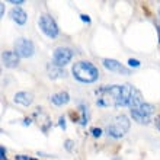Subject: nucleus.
<instances>
[{"mask_svg": "<svg viewBox=\"0 0 160 160\" xmlns=\"http://www.w3.org/2000/svg\"><path fill=\"white\" fill-rule=\"evenodd\" d=\"M74 79L82 83H93L99 79V70L90 61H77L72 68Z\"/></svg>", "mask_w": 160, "mask_h": 160, "instance_id": "obj_1", "label": "nucleus"}, {"mask_svg": "<svg viewBox=\"0 0 160 160\" xmlns=\"http://www.w3.org/2000/svg\"><path fill=\"white\" fill-rule=\"evenodd\" d=\"M130 130V121L127 118L125 115H119L115 118V121L112 124L106 127V134L111 135V137H114V138H121L124 135L128 132Z\"/></svg>", "mask_w": 160, "mask_h": 160, "instance_id": "obj_2", "label": "nucleus"}, {"mask_svg": "<svg viewBox=\"0 0 160 160\" xmlns=\"http://www.w3.org/2000/svg\"><path fill=\"white\" fill-rule=\"evenodd\" d=\"M38 25H39V28H41V31L48 37V38H57V37H58V32H60L58 26H57L55 21L51 16L42 15V16L39 18Z\"/></svg>", "mask_w": 160, "mask_h": 160, "instance_id": "obj_3", "label": "nucleus"}, {"mask_svg": "<svg viewBox=\"0 0 160 160\" xmlns=\"http://www.w3.org/2000/svg\"><path fill=\"white\" fill-rule=\"evenodd\" d=\"M15 52L22 58H29L35 52L34 42L26 38H19L15 42Z\"/></svg>", "mask_w": 160, "mask_h": 160, "instance_id": "obj_4", "label": "nucleus"}, {"mask_svg": "<svg viewBox=\"0 0 160 160\" xmlns=\"http://www.w3.org/2000/svg\"><path fill=\"white\" fill-rule=\"evenodd\" d=\"M73 58V51L67 47H58L52 54V63L58 67H63L66 64H68Z\"/></svg>", "mask_w": 160, "mask_h": 160, "instance_id": "obj_5", "label": "nucleus"}, {"mask_svg": "<svg viewBox=\"0 0 160 160\" xmlns=\"http://www.w3.org/2000/svg\"><path fill=\"white\" fill-rule=\"evenodd\" d=\"M102 64H103V67H105L106 70H109V72H117V73H119V74H125V76L131 74L130 68H127L125 66H122L119 61H117V60H114V58H103L102 60Z\"/></svg>", "mask_w": 160, "mask_h": 160, "instance_id": "obj_6", "label": "nucleus"}, {"mask_svg": "<svg viewBox=\"0 0 160 160\" xmlns=\"http://www.w3.org/2000/svg\"><path fill=\"white\" fill-rule=\"evenodd\" d=\"M132 90H134L132 86H130V84H122L121 93H119L118 99L115 101V106L119 108V106H128L130 105V99H131V95H132Z\"/></svg>", "mask_w": 160, "mask_h": 160, "instance_id": "obj_7", "label": "nucleus"}, {"mask_svg": "<svg viewBox=\"0 0 160 160\" xmlns=\"http://www.w3.org/2000/svg\"><path fill=\"white\" fill-rule=\"evenodd\" d=\"M2 58H3V63L6 67L13 68V67H18L21 57H19L15 51H4L3 54H2Z\"/></svg>", "mask_w": 160, "mask_h": 160, "instance_id": "obj_8", "label": "nucleus"}, {"mask_svg": "<svg viewBox=\"0 0 160 160\" xmlns=\"http://www.w3.org/2000/svg\"><path fill=\"white\" fill-rule=\"evenodd\" d=\"M13 101L19 103V105H23V106H29L32 102H34V95L29 92H18L15 95V99Z\"/></svg>", "mask_w": 160, "mask_h": 160, "instance_id": "obj_9", "label": "nucleus"}, {"mask_svg": "<svg viewBox=\"0 0 160 160\" xmlns=\"http://www.w3.org/2000/svg\"><path fill=\"white\" fill-rule=\"evenodd\" d=\"M10 18L16 22L18 25H25L26 19H28L26 12H25V10H22L21 8H13L12 10H10Z\"/></svg>", "mask_w": 160, "mask_h": 160, "instance_id": "obj_10", "label": "nucleus"}, {"mask_svg": "<svg viewBox=\"0 0 160 160\" xmlns=\"http://www.w3.org/2000/svg\"><path fill=\"white\" fill-rule=\"evenodd\" d=\"M47 72H48V77H50L51 80H55V79H60V77L66 76V72H64L61 67L55 66L54 63H50L47 66Z\"/></svg>", "mask_w": 160, "mask_h": 160, "instance_id": "obj_11", "label": "nucleus"}, {"mask_svg": "<svg viewBox=\"0 0 160 160\" xmlns=\"http://www.w3.org/2000/svg\"><path fill=\"white\" fill-rule=\"evenodd\" d=\"M51 102L57 106H63L70 102V95H68L67 92H58L51 96Z\"/></svg>", "mask_w": 160, "mask_h": 160, "instance_id": "obj_12", "label": "nucleus"}, {"mask_svg": "<svg viewBox=\"0 0 160 160\" xmlns=\"http://www.w3.org/2000/svg\"><path fill=\"white\" fill-rule=\"evenodd\" d=\"M143 98H141V93L137 90V89H134L132 90V95H131V99H130V109H138L140 106L143 105Z\"/></svg>", "mask_w": 160, "mask_h": 160, "instance_id": "obj_13", "label": "nucleus"}, {"mask_svg": "<svg viewBox=\"0 0 160 160\" xmlns=\"http://www.w3.org/2000/svg\"><path fill=\"white\" fill-rule=\"evenodd\" d=\"M130 114L132 117L135 122H138V124H148L150 122V117H146V115L138 109H130Z\"/></svg>", "mask_w": 160, "mask_h": 160, "instance_id": "obj_14", "label": "nucleus"}, {"mask_svg": "<svg viewBox=\"0 0 160 160\" xmlns=\"http://www.w3.org/2000/svg\"><path fill=\"white\" fill-rule=\"evenodd\" d=\"M138 111H141L146 117H152L153 112H154V106L152 105V103H147V102H144L143 105L138 108Z\"/></svg>", "mask_w": 160, "mask_h": 160, "instance_id": "obj_15", "label": "nucleus"}, {"mask_svg": "<svg viewBox=\"0 0 160 160\" xmlns=\"http://www.w3.org/2000/svg\"><path fill=\"white\" fill-rule=\"evenodd\" d=\"M88 124V117H86V106L80 105V125Z\"/></svg>", "mask_w": 160, "mask_h": 160, "instance_id": "obj_16", "label": "nucleus"}, {"mask_svg": "<svg viewBox=\"0 0 160 160\" xmlns=\"http://www.w3.org/2000/svg\"><path fill=\"white\" fill-rule=\"evenodd\" d=\"M128 66H130V67H132V68H137V67H140V66H141V63H140L138 60H135V58H130V60H128Z\"/></svg>", "mask_w": 160, "mask_h": 160, "instance_id": "obj_17", "label": "nucleus"}, {"mask_svg": "<svg viewBox=\"0 0 160 160\" xmlns=\"http://www.w3.org/2000/svg\"><path fill=\"white\" fill-rule=\"evenodd\" d=\"M90 132H92V135L95 137V138H99L102 135V130L101 128H96V127H93L92 130H90Z\"/></svg>", "mask_w": 160, "mask_h": 160, "instance_id": "obj_18", "label": "nucleus"}, {"mask_svg": "<svg viewBox=\"0 0 160 160\" xmlns=\"http://www.w3.org/2000/svg\"><path fill=\"white\" fill-rule=\"evenodd\" d=\"M0 157H2V160H8V157H6V148L3 146L0 147Z\"/></svg>", "mask_w": 160, "mask_h": 160, "instance_id": "obj_19", "label": "nucleus"}, {"mask_svg": "<svg viewBox=\"0 0 160 160\" xmlns=\"http://www.w3.org/2000/svg\"><path fill=\"white\" fill-rule=\"evenodd\" d=\"M58 125L63 128V130H66V119H64V117H60L58 118Z\"/></svg>", "mask_w": 160, "mask_h": 160, "instance_id": "obj_20", "label": "nucleus"}, {"mask_svg": "<svg viewBox=\"0 0 160 160\" xmlns=\"http://www.w3.org/2000/svg\"><path fill=\"white\" fill-rule=\"evenodd\" d=\"M66 148H67L68 152H72V148H73V141L72 140H66Z\"/></svg>", "mask_w": 160, "mask_h": 160, "instance_id": "obj_21", "label": "nucleus"}, {"mask_svg": "<svg viewBox=\"0 0 160 160\" xmlns=\"http://www.w3.org/2000/svg\"><path fill=\"white\" fill-rule=\"evenodd\" d=\"M16 160H37V159H32V157L22 156V154H19V156H16Z\"/></svg>", "mask_w": 160, "mask_h": 160, "instance_id": "obj_22", "label": "nucleus"}, {"mask_svg": "<svg viewBox=\"0 0 160 160\" xmlns=\"http://www.w3.org/2000/svg\"><path fill=\"white\" fill-rule=\"evenodd\" d=\"M80 19L83 22H86V23H90V18H89L88 15H80Z\"/></svg>", "mask_w": 160, "mask_h": 160, "instance_id": "obj_23", "label": "nucleus"}, {"mask_svg": "<svg viewBox=\"0 0 160 160\" xmlns=\"http://www.w3.org/2000/svg\"><path fill=\"white\" fill-rule=\"evenodd\" d=\"M154 124H156V128L160 131V117H156V119H154Z\"/></svg>", "mask_w": 160, "mask_h": 160, "instance_id": "obj_24", "label": "nucleus"}, {"mask_svg": "<svg viewBox=\"0 0 160 160\" xmlns=\"http://www.w3.org/2000/svg\"><path fill=\"white\" fill-rule=\"evenodd\" d=\"M31 122H32V119L31 118H25L23 119V125H31Z\"/></svg>", "mask_w": 160, "mask_h": 160, "instance_id": "obj_25", "label": "nucleus"}, {"mask_svg": "<svg viewBox=\"0 0 160 160\" xmlns=\"http://www.w3.org/2000/svg\"><path fill=\"white\" fill-rule=\"evenodd\" d=\"M156 31L159 34V44H160V23H156Z\"/></svg>", "mask_w": 160, "mask_h": 160, "instance_id": "obj_26", "label": "nucleus"}, {"mask_svg": "<svg viewBox=\"0 0 160 160\" xmlns=\"http://www.w3.org/2000/svg\"><path fill=\"white\" fill-rule=\"evenodd\" d=\"M10 3H12V4H16V6H19V4H22V3H23V2H22V0H18V2H15V0H12Z\"/></svg>", "mask_w": 160, "mask_h": 160, "instance_id": "obj_27", "label": "nucleus"}, {"mask_svg": "<svg viewBox=\"0 0 160 160\" xmlns=\"http://www.w3.org/2000/svg\"><path fill=\"white\" fill-rule=\"evenodd\" d=\"M0 9H2V10H0V15L3 16V15H4V3H2V4H0Z\"/></svg>", "mask_w": 160, "mask_h": 160, "instance_id": "obj_28", "label": "nucleus"}, {"mask_svg": "<svg viewBox=\"0 0 160 160\" xmlns=\"http://www.w3.org/2000/svg\"><path fill=\"white\" fill-rule=\"evenodd\" d=\"M159 18H160V8H159Z\"/></svg>", "mask_w": 160, "mask_h": 160, "instance_id": "obj_29", "label": "nucleus"}]
</instances>
